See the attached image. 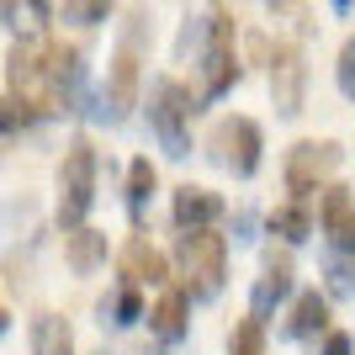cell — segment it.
I'll return each mask as SVG.
<instances>
[{"label":"cell","mask_w":355,"mask_h":355,"mask_svg":"<svg viewBox=\"0 0 355 355\" xmlns=\"http://www.w3.org/2000/svg\"><path fill=\"white\" fill-rule=\"evenodd\" d=\"M6 85H11V101L21 106L27 122L59 112V90H53V69H48V37H21L6 53Z\"/></svg>","instance_id":"1"},{"label":"cell","mask_w":355,"mask_h":355,"mask_svg":"<svg viewBox=\"0 0 355 355\" xmlns=\"http://www.w3.org/2000/svg\"><path fill=\"white\" fill-rule=\"evenodd\" d=\"M180 292L191 302H212L228 282V239L218 228H202V234H180Z\"/></svg>","instance_id":"2"},{"label":"cell","mask_w":355,"mask_h":355,"mask_svg":"<svg viewBox=\"0 0 355 355\" xmlns=\"http://www.w3.org/2000/svg\"><path fill=\"white\" fill-rule=\"evenodd\" d=\"M191 117H196V96L180 80H154V90H148V128H154V138H159V148L170 154V159H186L191 154Z\"/></svg>","instance_id":"3"},{"label":"cell","mask_w":355,"mask_h":355,"mask_svg":"<svg viewBox=\"0 0 355 355\" xmlns=\"http://www.w3.org/2000/svg\"><path fill=\"white\" fill-rule=\"evenodd\" d=\"M96 175H101V164H96L90 138H74L59 159V223L64 228H85L90 207H96Z\"/></svg>","instance_id":"4"},{"label":"cell","mask_w":355,"mask_h":355,"mask_svg":"<svg viewBox=\"0 0 355 355\" xmlns=\"http://www.w3.org/2000/svg\"><path fill=\"white\" fill-rule=\"evenodd\" d=\"M207 148H212V159H218L228 175L250 180L254 170H260V159H266V133H260L254 117H223L218 128H212Z\"/></svg>","instance_id":"5"},{"label":"cell","mask_w":355,"mask_h":355,"mask_svg":"<svg viewBox=\"0 0 355 355\" xmlns=\"http://www.w3.org/2000/svg\"><path fill=\"white\" fill-rule=\"evenodd\" d=\"M340 170V144L334 138H302V144L286 154V191L292 202H308L313 191H324V180Z\"/></svg>","instance_id":"6"},{"label":"cell","mask_w":355,"mask_h":355,"mask_svg":"<svg viewBox=\"0 0 355 355\" xmlns=\"http://www.w3.org/2000/svg\"><path fill=\"white\" fill-rule=\"evenodd\" d=\"M239 53H234V27L223 21V16H212V32H207V48H202V96L207 101H218V96H228V90L239 85Z\"/></svg>","instance_id":"7"},{"label":"cell","mask_w":355,"mask_h":355,"mask_svg":"<svg viewBox=\"0 0 355 355\" xmlns=\"http://www.w3.org/2000/svg\"><path fill=\"white\" fill-rule=\"evenodd\" d=\"M270 96H276L282 117H297L302 101H308V64H302V53L292 43L276 48V59H270Z\"/></svg>","instance_id":"8"},{"label":"cell","mask_w":355,"mask_h":355,"mask_svg":"<svg viewBox=\"0 0 355 355\" xmlns=\"http://www.w3.org/2000/svg\"><path fill=\"white\" fill-rule=\"evenodd\" d=\"M223 212H228V202H223L218 191H207V186H175V202H170V218H175L180 234H202V228H218Z\"/></svg>","instance_id":"9"},{"label":"cell","mask_w":355,"mask_h":355,"mask_svg":"<svg viewBox=\"0 0 355 355\" xmlns=\"http://www.w3.org/2000/svg\"><path fill=\"white\" fill-rule=\"evenodd\" d=\"M318 228L329 234V250H355V196H350V186H324V196H318Z\"/></svg>","instance_id":"10"},{"label":"cell","mask_w":355,"mask_h":355,"mask_svg":"<svg viewBox=\"0 0 355 355\" xmlns=\"http://www.w3.org/2000/svg\"><path fill=\"white\" fill-rule=\"evenodd\" d=\"M101 117L122 122L128 117V106H138V53L133 43H122L117 48V59H112V80H106V96H101Z\"/></svg>","instance_id":"11"},{"label":"cell","mask_w":355,"mask_h":355,"mask_svg":"<svg viewBox=\"0 0 355 355\" xmlns=\"http://www.w3.org/2000/svg\"><path fill=\"white\" fill-rule=\"evenodd\" d=\"M148 329H154L159 345H180L191 334V297L180 292V286H164L154 297V308H148Z\"/></svg>","instance_id":"12"},{"label":"cell","mask_w":355,"mask_h":355,"mask_svg":"<svg viewBox=\"0 0 355 355\" xmlns=\"http://www.w3.org/2000/svg\"><path fill=\"white\" fill-rule=\"evenodd\" d=\"M292 260H286V254H276L270 250V260H266V276H260V282H254V292H250V318H260V324H266L270 313L282 308L286 297H292Z\"/></svg>","instance_id":"13"},{"label":"cell","mask_w":355,"mask_h":355,"mask_svg":"<svg viewBox=\"0 0 355 355\" xmlns=\"http://www.w3.org/2000/svg\"><path fill=\"white\" fill-rule=\"evenodd\" d=\"M122 276H128L133 286H164L170 282V260H164L144 234H133L128 250H122Z\"/></svg>","instance_id":"14"},{"label":"cell","mask_w":355,"mask_h":355,"mask_svg":"<svg viewBox=\"0 0 355 355\" xmlns=\"http://www.w3.org/2000/svg\"><path fill=\"white\" fill-rule=\"evenodd\" d=\"M313 334H329V297L297 292L286 308V340H313Z\"/></svg>","instance_id":"15"},{"label":"cell","mask_w":355,"mask_h":355,"mask_svg":"<svg viewBox=\"0 0 355 355\" xmlns=\"http://www.w3.org/2000/svg\"><path fill=\"white\" fill-rule=\"evenodd\" d=\"M64 260H69L74 276H96L106 266V234L96 228H69L64 234Z\"/></svg>","instance_id":"16"},{"label":"cell","mask_w":355,"mask_h":355,"mask_svg":"<svg viewBox=\"0 0 355 355\" xmlns=\"http://www.w3.org/2000/svg\"><path fill=\"white\" fill-rule=\"evenodd\" d=\"M32 355H74V329L59 313H37L32 318Z\"/></svg>","instance_id":"17"},{"label":"cell","mask_w":355,"mask_h":355,"mask_svg":"<svg viewBox=\"0 0 355 355\" xmlns=\"http://www.w3.org/2000/svg\"><path fill=\"white\" fill-rule=\"evenodd\" d=\"M53 6L48 0H0V27H16L21 37H43Z\"/></svg>","instance_id":"18"},{"label":"cell","mask_w":355,"mask_h":355,"mask_svg":"<svg viewBox=\"0 0 355 355\" xmlns=\"http://www.w3.org/2000/svg\"><path fill=\"white\" fill-rule=\"evenodd\" d=\"M266 228H270L276 239H282V244H308L318 223H313L308 202H286V207H276V212H270V223H266Z\"/></svg>","instance_id":"19"},{"label":"cell","mask_w":355,"mask_h":355,"mask_svg":"<svg viewBox=\"0 0 355 355\" xmlns=\"http://www.w3.org/2000/svg\"><path fill=\"white\" fill-rule=\"evenodd\" d=\"M154 186H159V170H154L148 159H133V164H128V218H133V223H144Z\"/></svg>","instance_id":"20"},{"label":"cell","mask_w":355,"mask_h":355,"mask_svg":"<svg viewBox=\"0 0 355 355\" xmlns=\"http://www.w3.org/2000/svg\"><path fill=\"white\" fill-rule=\"evenodd\" d=\"M324 297H355V250H324Z\"/></svg>","instance_id":"21"},{"label":"cell","mask_w":355,"mask_h":355,"mask_svg":"<svg viewBox=\"0 0 355 355\" xmlns=\"http://www.w3.org/2000/svg\"><path fill=\"white\" fill-rule=\"evenodd\" d=\"M138 318H144V292H138L133 282H122L117 292H112V302H101V324L128 329V324H138Z\"/></svg>","instance_id":"22"},{"label":"cell","mask_w":355,"mask_h":355,"mask_svg":"<svg viewBox=\"0 0 355 355\" xmlns=\"http://www.w3.org/2000/svg\"><path fill=\"white\" fill-rule=\"evenodd\" d=\"M228 355H266V324H260V318H244V324L228 334Z\"/></svg>","instance_id":"23"},{"label":"cell","mask_w":355,"mask_h":355,"mask_svg":"<svg viewBox=\"0 0 355 355\" xmlns=\"http://www.w3.org/2000/svg\"><path fill=\"white\" fill-rule=\"evenodd\" d=\"M112 16V0H64V21L74 27H101Z\"/></svg>","instance_id":"24"},{"label":"cell","mask_w":355,"mask_h":355,"mask_svg":"<svg viewBox=\"0 0 355 355\" xmlns=\"http://www.w3.org/2000/svg\"><path fill=\"white\" fill-rule=\"evenodd\" d=\"M334 85H340L345 101H355V37H345V48H340V64H334Z\"/></svg>","instance_id":"25"},{"label":"cell","mask_w":355,"mask_h":355,"mask_svg":"<svg viewBox=\"0 0 355 355\" xmlns=\"http://www.w3.org/2000/svg\"><path fill=\"white\" fill-rule=\"evenodd\" d=\"M324 355H355V340L345 334V329H329L324 334Z\"/></svg>","instance_id":"26"},{"label":"cell","mask_w":355,"mask_h":355,"mask_svg":"<svg viewBox=\"0 0 355 355\" xmlns=\"http://www.w3.org/2000/svg\"><path fill=\"white\" fill-rule=\"evenodd\" d=\"M21 122H27V117H21V106H16V101H0V138L11 133V128H21Z\"/></svg>","instance_id":"27"},{"label":"cell","mask_w":355,"mask_h":355,"mask_svg":"<svg viewBox=\"0 0 355 355\" xmlns=\"http://www.w3.org/2000/svg\"><path fill=\"white\" fill-rule=\"evenodd\" d=\"M6 329H11V313H6V308H0V334H6Z\"/></svg>","instance_id":"28"},{"label":"cell","mask_w":355,"mask_h":355,"mask_svg":"<svg viewBox=\"0 0 355 355\" xmlns=\"http://www.w3.org/2000/svg\"><path fill=\"white\" fill-rule=\"evenodd\" d=\"M334 6H340V11H350V6H355V0H334Z\"/></svg>","instance_id":"29"},{"label":"cell","mask_w":355,"mask_h":355,"mask_svg":"<svg viewBox=\"0 0 355 355\" xmlns=\"http://www.w3.org/2000/svg\"><path fill=\"white\" fill-rule=\"evenodd\" d=\"M96 355H106V350H96Z\"/></svg>","instance_id":"30"}]
</instances>
